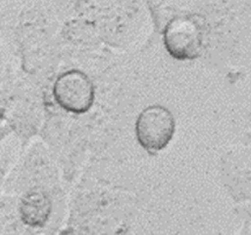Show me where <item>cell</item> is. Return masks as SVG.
Listing matches in <instances>:
<instances>
[{"instance_id": "4", "label": "cell", "mask_w": 251, "mask_h": 235, "mask_svg": "<svg viewBox=\"0 0 251 235\" xmlns=\"http://www.w3.org/2000/svg\"><path fill=\"white\" fill-rule=\"evenodd\" d=\"M54 213V198L43 186H32L23 193L17 204V214L23 226L44 230Z\"/></svg>"}, {"instance_id": "3", "label": "cell", "mask_w": 251, "mask_h": 235, "mask_svg": "<svg viewBox=\"0 0 251 235\" xmlns=\"http://www.w3.org/2000/svg\"><path fill=\"white\" fill-rule=\"evenodd\" d=\"M176 132V120L166 106L153 104L142 109L135 120V136L148 153H158L167 148Z\"/></svg>"}, {"instance_id": "1", "label": "cell", "mask_w": 251, "mask_h": 235, "mask_svg": "<svg viewBox=\"0 0 251 235\" xmlns=\"http://www.w3.org/2000/svg\"><path fill=\"white\" fill-rule=\"evenodd\" d=\"M55 105L71 115L88 113L95 103L93 80L80 68H68L55 77L50 88Z\"/></svg>"}, {"instance_id": "2", "label": "cell", "mask_w": 251, "mask_h": 235, "mask_svg": "<svg viewBox=\"0 0 251 235\" xmlns=\"http://www.w3.org/2000/svg\"><path fill=\"white\" fill-rule=\"evenodd\" d=\"M163 46L176 60H195L205 50L204 27L194 17L173 18L164 27Z\"/></svg>"}]
</instances>
